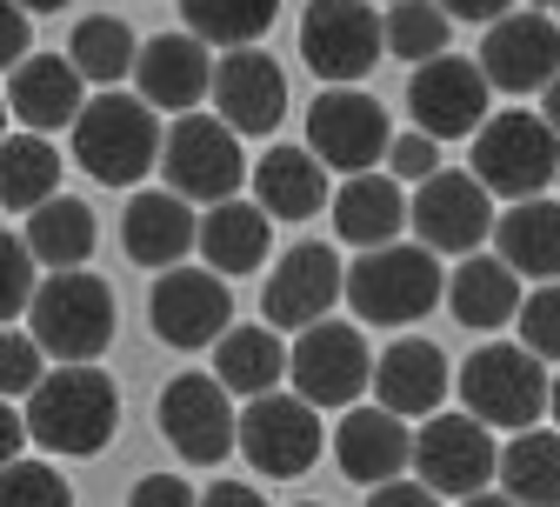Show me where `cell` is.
Listing matches in <instances>:
<instances>
[{
  "instance_id": "obj_1",
  "label": "cell",
  "mask_w": 560,
  "mask_h": 507,
  "mask_svg": "<svg viewBox=\"0 0 560 507\" xmlns=\"http://www.w3.org/2000/svg\"><path fill=\"white\" fill-rule=\"evenodd\" d=\"M120 427V394L94 360H60V375H40V388L27 394V434L47 454H101Z\"/></svg>"
},
{
  "instance_id": "obj_2",
  "label": "cell",
  "mask_w": 560,
  "mask_h": 507,
  "mask_svg": "<svg viewBox=\"0 0 560 507\" xmlns=\"http://www.w3.org/2000/svg\"><path fill=\"white\" fill-rule=\"evenodd\" d=\"M114 287L88 267H54L27 301V334L54 360H101L114 347Z\"/></svg>"
},
{
  "instance_id": "obj_3",
  "label": "cell",
  "mask_w": 560,
  "mask_h": 507,
  "mask_svg": "<svg viewBox=\"0 0 560 507\" xmlns=\"http://www.w3.org/2000/svg\"><path fill=\"white\" fill-rule=\"evenodd\" d=\"M161 120L148 94H101L94 107H81L74 120V161L101 181V187H133L148 181V168H161Z\"/></svg>"
},
{
  "instance_id": "obj_4",
  "label": "cell",
  "mask_w": 560,
  "mask_h": 507,
  "mask_svg": "<svg viewBox=\"0 0 560 507\" xmlns=\"http://www.w3.org/2000/svg\"><path fill=\"white\" fill-rule=\"evenodd\" d=\"M447 295L441 280V254L420 241H387V247H361V261L347 267V301H354L361 321H381V327H400V321H420L434 301Z\"/></svg>"
},
{
  "instance_id": "obj_5",
  "label": "cell",
  "mask_w": 560,
  "mask_h": 507,
  "mask_svg": "<svg viewBox=\"0 0 560 507\" xmlns=\"http://www.w3.org/2000/svg\"><path fill=\"white\" fill-rule=\"evenodd\" d=\"M547 360L527 347V341H487L480 354H467V368H460V401L467 414H480L487 427H534L547 414Z\"/></svg>"
},
{
  "instance_id": "obj_6",
  "label": "cell",
  "mask_w": 560,
  "mask_h": 507,
  "mask_svg": "<svg viewBox=\"0 0 560 507\" xmlns=\"http://www.w3.org/2000/svg\"><path fill=\"white\" fill-rule=\"evenodd\" d=\"M474 174L487 181V194L508 200H534L540 187L560 181V134L547 127V114H494L474 127Z\"/></svg>"
},
{
  "instance_id": "obj_7",
  "label": "cell",
  "mask_w": 560,
  "mask_h": 507,
  "mask_svg": "<svg viewBox=\"0 0 560 507\" xmlns=\"http://www.w3.org/2000/svg\"><path fill=\"white\" fill-rule=\"evenodd\" d=\"M161 174L174 194L187 200H234V187L247 181V161H241V134L221 120V114H180L161 140Z\"/></svg>"
},
{
  "instance_id": "obj_8",
  "label": "cell",
  "mask_w": 560,
  "mask_h": 507,
  "mask_svg": "<svg viewBox=\"0 0 560 507\" xmlns=\"http://www.w3.org/2000/svg\"><path fill=\"white\" fill-rule=\"evenodd\" d=\"M301 54L327 88L368 81L374 60L387 54V21L368 8V0H307L301 21Z\"/></svg>"
},
{
  "instance_id": "obj_9",
  "label": "cell",
  "mask_w": 560,
  "mask_h": 507,
  "mask_svg": "<svg viewBox=\"0 0 560 507\" xmlns=\"http://www.w3.org/2000/svg\"><path fill=\"white\" fill-rule=\"evenodd\" d=\"M320 448H327V427H320V414H314L307 394H273L267 388V394L247 401V414H241V454L260 474L294 481V474H307L320 461Z\"/></svg>"
},
{
  "instance_id": "obj_10",
  "label": "cell",
  "mask_w": 560,
  "mask_h": 507,
  "mask_svg": "<svg viewBox=\"0 0 560 507\" xmlns=\"http://www.w3.org/2000/svg\"><path fill=\"white\" fill-rule=\"evenodd\" d=\"M288 381L314 407H354L361 388H374V354H368L361 327H347V321L301 327V341L288 347Z\"/></svg>"
},
{
  "instance_id": "obj_11",
  "label": "cell",
  "mask_w": 560,
  "mask_h": 507,
  "mask_svg": "<svg viewBox=\"0 0 560 507\" xmlns=\"http://www.w3.org/2000/svg\"><path fill=\"white\" fill-rule=\"evenodd\" d=\"M307 148L340 168V174H368L374 161H387L394 148V127H387V107L374 94H361L354 81L347 88H327L314 107H307Z\"/></svg>"
},
{
  "instance_id": "obj_12",
  "label": "cell",
  "mask_w": 560,
  "mask_h": 507,
  "mask_svg": "<svg viewBox=\"0 0 560 507\" xmlns=\"http://www.w3.org/2000/svg\"><path fill=\"white\" fill-rule=\"evenodd\" d=\"M501 468V448H494V427L480 414H434L428 427L413 434V474L428 481L434 494H480Z\"/></svg>"
},
{
  "instance_id": "obj_13",
  "label": "cell",
  "mask_w": 560,
  "mask_h": 507,
  "mask_svg": "<svg viewBox=\"0 0 560 507\" xmlns=\"http://www.w3.org/2000/svg\"><path fill=\"white\" fill-rule=\"evenodd\" d=\"M161 434H167V448L180 461L214 468V461H228L241 448V414H234V401H228V388L214 375H180L161 394Z\"/></svg>"
},
{
  "instance_id": "obj_14",
  "label": "cell",
  "mask_w": 560,
  "mask_h": 507,
  "mask_svg": "<svg viewBox=\"0 0 560 507\" xmlns=\"http://www.w3.org/2000/svg\"><path fill=\"white\" fill-rule=\"evenodd\" d=\"M407 221H413V234L428 241L434 254H474L487 234H494L501 214H494V194H487L480 174H447V168H434L428 181H420Z\"/></svg>"
},
{
  "instance_id": "obj_15",
  "label": "cell",
  "mask_w": 560,
  "mask_h": 507,
  "mask_svg": "<svg viewBox=\"0 0 560 507\" xmlns=\"http://www.w3.org/2000/svg\"><path fill=\"white\" fill-rule=\"evenodd\" d=\"M480 74L494 81L501 94H540L560 74V21L540 8H508L501 21H487L480 41Z\"/></svg>"
},
{
  "instance_id": "obj_16",
  "label": "cell",
  "mask_w": 560,
  "mask_h": 507,
  "mask_svg": "<svg viewBox=\"0 0 560 507\" xmlns=\"http://www.w3.org/2000/svg\"><path fill=\"white\" fill-rule=\"evenodd\" d=\"M487 94H494V81H487L474 60H454V54H434L407 74L413 127L434 134V140H467L487 120Z\"/></svg>"
},
{
  "instance_id": "obj_17",
  "label": "cell",
  "mask_w": 560,
  "mask_h": 507,
  "mask_svg": "<svg viewBox=\"0 0 560 507\" xmlns=\"http://www.w3.org/2000/svg\"><path fill=\"white\" fill-rule=\"evenodd\" d=\"M154 334L180 354L207 347V341H221L228 321H234V295H228V280L221 274H207V267H161L154 280Z\"/></svg>"
},
{
  "instance_id": "obj_18",
  "label": "cell",
  "mask_w": 560,
  "mask_h": 507,
  "mask_svg": "<svg viewBox=\"0 0 560 507\" xmlns=\"http://www.w3.org/2000/svg\"><path fill=\"white\" fill-rule=\"evenodd\" d=\"M334 301H347V267L334 261V247H320V241H301L288 261H280L273 274H267V321L280 327V334H301V327H314V321H327V308Z\"/></svg>"
},
{
  "instance_id": "obj_19",
  "label": "cell",
  "mask_w": 560,
  "mask_h": 507,
  "mask_svg": "<svg viewBox=\"0 0 560 507\" xmlns=\"http://www.w3.org/2000/svg\"><path fill=\"white\" fill-rule=\"evenodd\" d=\"M207 94H214V114L234 134H273L280 114H288V74H280L267 54H254V47H234L214 67V88Z\"/></svg>"
},
{
  "instance_id": "obj_20",
  "label": "cell",
  "mask_w": 560,
  "mask_h": 507,
  "mask_svg": "<svg viewBox=\"0 0 560 507\" xmlns=\"http://www.w3.org/2000/svg\"><path fill=\"white\" fill-rule=\"evenodd\" d=\"M81 88H88V74H81L74 60H60V54H27L21 67H8V107H14V120L34 127V134L74 127L81 107H88Z\"/></svg>"
},
{
  "instance_id": "obj_21",
  "label": "cell",
  "mask_w": 560,
  "mask_h": 507,
  "mask_svg": "<svg viewBox=\"0 0 560 507\" xmlns=\"http://www.w3.org/2000/svg\"><path fill=\"white\" fill-rule=\"evenodd\" d=\"M334 461H340V474L347 481H368V487H381V481H394L407 461H413V434L400 427V414L394 407H347V420L334 427Z\"/></svg>"
},
{
  "instance_id": "obj_22",
  "label": "cell",
  "mask_w": 560,
  "mask_h": 507,
  "mask_svg": "<svg viewBox=\"0 0 560 507\" xmlns=\"http://www.w3.org/2000/svg\"><path fill=\"white\" fill-rule=\"evenodd\" d=\"M133 81L154 107L167 114H187L200 107V94L214 88V60H207V41L200 34H154L133 60Z\"/></svg>"
},
{
  "instance_id": "obj_23",
  "label": "cell",
  "mask_w": 560,
  "mask_h": 507,
  "mask_svg": "<svg viewBox=\"0 0 560 507\" xmlns=\"http://www.w3.org/2000/svg\"><path fill=\"white\" fill-rule=\"evenodd\" d=\"M194 241H200V221L187 214V194H174V187L133 194L120 214V247L133 267H174Z\"/></svg>"
},
{
  "instance_id": "obj_24",
  "label": "cell",
  "mask_w": 560,
  "mask_h": 507,
  "mask_svg": "<svg viewBox=\"0 0 560 507\" xmlns=\"http://www.w3.org/2000/svg\"><path fill=\"white\" fill-rule=\"evenodd\" d=\"M447 388H454V375H447V354H441L434 341H394V347L374 360V401L394 407L400 420L434 414V407L447 401Z\"/></svg>"
},
{
  "instance_id": "obj_25",
  "label": "cell",
  "mask_w": 560,
  "mask_h": 507,
  "mask_svg": "<svg viewBox=\"0 0 560 507\" xmlns=\"http://www.w3.org/2000/svg\"><path fill=\"white\" fill-rule=\"evenodd\" d=\"M400 228H407V194H400V181L394 174H347L340 181V194H334V234L347 241V247H387V241H400Z\"/></svg>"
},
{
  "instance_id": "obj_26",
  "label": "cell",
  "mask_w": 560,
  "mask_h": 507,
  "mask_svg": "<svg viewBox=\"0 0 560 507\" xmlns=\"http://www.w3.org/2000/svg\"><path fill=\"white\" fill-rule=\"evenodd\" d=\"M254 200L273 214V221H307V214H320L334 200L327 194V161L314 148H273L254 168Z\"/></svg>"
},
{
  "instance_id": "obj_27",
  "label": "cell",
  "mask_w": 560,
  "mask_h": 507,
  "mask_svg": "<svg viewBox=\"0 0 560 507\" xmlns=\"http://www.w3.org/2000/svg\"><path fill=\"white\" fill-rule=\"evenodd\" d=\"M214 381L228 394H241V401L280 388V381H288V341H280V327L273 321L267 327H228L214 341Z\"/></svg>"
},
{
  "instance_id": "obj_28",
  "label": "cell",
  "mask_w": 560,
  "mask_h": 507,
  "mask_svg": "<svg viewBox=\"0 0 560 507\" xmlns=\"http://www.w3.org/2000/svg\"><path fill=\"white\" fill-rule=\"evenodd\" d=\"M447 308L460 327H508L521 314V274L501 254H467V267L447 280Z\"/></svg>"
},
{
  "instance_id": "obj_29",
  "label": "cell",
  "mask_w": 560,
  "mask_h": 507,
  "mask_svg": "<svg viewBox=\"0 0 560 507\" xmlns=\"http://www.w3.org/2000/svg\"><path fill=\"white\" fill-rule=\"evenodd\" d=\"M494 247L527 280H560V200H514V214L494 221Z\"/></svg>"
},
{
  "instance_id": "obj_30",
  "label": "cell",
  "mask_w": 560,
  "mask_h": 507,
  "mask_svg": "<svg viewBox=\"0 0 560 507\" xmlns=\"http://www.w3.org/2000/svg\"><path fill=\"white\" fill-rule=\"evenodd\" d=\"M267 241H273V214L254 200H214V214L200 221V254L214 274H254L267 261Z\"/></svg>"
},
{
  "instance_id": "obj_31",
  "label": "cell",
  "mask_w": 560,
  "mask_h": 507,
  "mask_svg": "<svg viewBox=\"0 0 560 507\" xmlns=\"http://www.w3.org/2000/svg\"><path fill=\"white\" fill-rule=\"evenodd\" d=\"M494 481L521 507H560V427H521L501 448Z\"/></svg>"
},
{
  "instance_id": "obj_32",
  "label": "cell",
  "mask_w": 560,
  "mask_h": 507,
  "mask_svg": "<svg viewBox=\"0 0 560 507\" xmlns=\"http://www.w3.org/2000/svg\"><path fill=\"white\" fill-rule=\"evenodd\" d=\"M27 247L47 267H81L94 254V207L74 194H47L40 207H27Z\"/></svg>"
},
{
  "instance_id": "obj_33",
  "label": "cell",
  "mask_w": 560,
  "mask_h": 507,
  "mask_svg": "<svg viewBox=\"0 0 560 507\" xmlns=\"http://www.w3.org/2000/svg\"><path fill=\"white\" fill-rule=\"evenodd\" d=\"M47 194H60V154L47 134H0V207H40Z\"/></svg>"
},
{
  "instance_id": "obj_34",
  "label": "cell",
  "mask_w": 560,
  "mask_h": 507,
  "mask_svg": "<svg viewBox=\"0 0 560 507\" xmlns=\"http://www.w3.org/2000/svg\"><path fill=\"white\" fill-rule=\"evenodd\" d=\"M180 21L207 47H254L280 21V0H180Z\"/></svg>"
},
{
  "instance_id": "obj_35",
  "label": "cell",
  "mask_w": 560,
  "mask_h": 507,
  "mask_svg": "<svg viewBox=\"0 0 560 507\" xmlns=\"http://www.w3.org/2000/svg\"><path fill=\"white\" fill-rule=\"evenodd\" d=\"M67 60H74L88 81L114 88V81H127V74H133L140 41H133V27H127V21H114V14H88V21L74 27V41H67Z\"/></svg>"
},
{
  "instance_id": "obj_36",
  "label": "cell",
  "mask_w": 560,
  "mask_h": 507,
  "mask_svg": "<svg viewBox=\"0 0 560 507\" xmlns=\"http://www.w3.org/2000/svg\"><path fill=\"white\" fill-rule=\"evenodd\" d=\"M447 27H454V14L441 8V0H394V14H387V54H400V60H434V54H447Z\"/></svg>"
},
{
  "instance_id": "obj_37",
  "label": "cell",
  "mask_w": 560,
  "mask_h": 507,
  "mask_svg": "<svg viewBox=\"0 0 560 507\" xmlns=\"http://www.w3.org/2000/svg\"><path fill=\"white\" fill-rule=\"evenodd\" d=\"M0 507H74V487L47 461H8L0 468Z\"/></svg>"
},
{
  "instance_id": "obj_38",
  "label": "cell",
  "mask_w": 560,
  "mask_h": 507,
  "mask_svg": "<svg viewBox=\"0 0 560 507\" xmlns=\"http://www.w3.org/2000/svg\"><path fill=\"white\" fill-rule=\"evenodd\" d=\"M34 247H27V234H0V321H14V314H27V301H34Z\"/></svg>"
},
{
  "instance_id": "obj_39",
  "label": "cell",
  "mask_w": 560,
  "mask_h": 507,
  "mask_svg": "<svg viewBox=\"0 0 560 507\" xmlns=\"http://www.w3.org/2000/svg\"><path fill=\"white\" fill-rule=\"evenodd\" d=\"M521 341L540 360H560V280H540L534 295L521 301Z\"/></svg>"
},
{
  "instance_id": "obj_40",
  "label": "cell",
  "mask_w": 560,
  "mask_h": 507,
  "mask_svg": "<svg viewBox=\"0 0 560 507\" xmlns=\"http://www.w3.org/2000/svg\"><path fill=\"white\" fill-rule=\"evenodd\" d=\"M40 388V341L34 334H8L0 327V394H34Z\"/></svg>"
},
{
  "instance_id": "obj_41",
  "label": "cell",
  "mask_w": 560,
  "mask_h": 507,
  "mask_svg": "<svg viewBox=\"0 0 560 507\" xmlns=\"http://www.w3.org/2000/svg\"><path fill=\"white\" fill-rule=\"evenodd\" d=\"M387 168H394V181H428L441 168V140L434 134H394Z\"/></svg>"
},
{
  "instance_id": "obj_42",
  "label": "cell",
  "mask_w": 560,
  "mask_h": 507,
  "mask_svg": "<svg viewBox=\"0 0 560 507\" xmlns=\"http://www.w3.org/2000/svg\"><path fill=\"white\" fill-rule=\"evenodd\" d=\"M127 507H200V500H194L187 481H174V474H148V481H133Z\"/></svg>"
},
{
  "instance_id": "obj_43",
  "label": "cell",
  "mask_w": 560,
  "mask_h": 507,
  "mask_svg": "<svg viewBox=\"0 0 560 507\" xmlns=\"http://www.w3.org/2000/svg\"><path fill=\"white\" fill-rule=\"evenodd\" d=\"M21 60H27V8L21 0H0V74Z\"/></svg>"
},
{
  "instance_id": "obj_44",
  "label": "cell",
  "mask_w": 560,
  "mask_h": 507,
  "mask_svg": "<svg viewBox=\"0 0 560 507\" xmlns=\"http://www.w3.org/2000/svg\"><path fill=\"white\" fill-rule=\"evenodd\" d=\"M368 507H441V494L428 481H381Z\"/></svg>"
},
{
  "instance_id": "obj_45",
  "label": "cell",
  "mask_w": 560,
  "mask_h": 507,
  "mask_svg": "<svg viewBox=\"0 0 560 507\" xmlns=\"http://www.w3.org/2000/svg\"><path fill=\"white\" fill-rule=\"evenodd\" d=\"M34 441V434H27V414H14L8 407V394H0V468H8V461H21V448Z\"/></svg>"
},
{
  "instance_id": "obj_46",
  "label": "cell",
  "mask_w": 560,
  "mask_h": 507,
  "mask_svg": "<svg viewBox=\"0 0 560 507\" xmlns=\"http://www.w3.org/2000/svg\"><path fill=\"white\" fill-rule=\"evenodd\" d=\"M200 507H267V500H260L247 481H214V487L200 494Z\"/></svg>"
},
{
  "instance_id": "obj_47",
  "label": "cell",
  "mask_w": 560,
  "mask_h": 507,
  "mask_svg": "<svg viewBox=\"0 0 560 507\" xmlns=\"http://www.w3.org/2000/svg\"><path fill=\"white\" fill-rule=\"evenodd\" d=\"M441 8L454 14V21H474V27H487V21H501L514 0H441Z\"/></svg>"
},
{
  "instance_id": "obj_48",
  "label": "cell",
  "mask_w": 560,
  "mask_h": 507,
  "mask_svg": "<svg viewBox=\"0 0 560 507\" xmlns=\"http://www.w3.org/2000/svg\"><path fill=\"white\" fill-rule=\"evenodd\" d=\"M540 114H547V127L560 134V74H553V81L540 88Z\"/></svg>"
},
{
  "instance_id": "obj_49",
  "label": "cell",
  "mask_w": 560,
  "mask_h": 507,
  "mask_svg": "<svg viewBox=\"0 0 560 507\" xmlns=\"http://www.w3.org/2000/svg\"><path fill=\"white\" fill-rule=\"evenodd\" d=\"M460 507H521V500H514V494H487V487H480V494H460Z\"/></svg>"
},
{
  "instance_id": "obj_50",
  "label": "cell",
  "mask_w": 560,
  "mask_h": 507,
  "mask_svg": "<svg viewBox=\"0 0 560 507\" xmlns=\"http://www.w3.org/2000/svg\"><path fill=\"white\" fill-rule=\"evenodd\" d=\"M21 8H27V14H60L67 0H21Z\"/></svg>"
},
{
  "instance_id": "obj_51",
  "label": "cell",
  "mask_w": 560,
  "mask_h": 507,
  "mask_svg": "<svg viewBox=\"0 0 560 507\" xmlns=\"http://www.w3.org/2000/svg\"><path fill=\"white\" fill-rule=\"evenodd\" d=\"M547 414H553V427H560V375H553V388H547Z\"/></svg>"
},
{
  "instance_id": "obj_52",
  "label": "cell",
  "mask_w": 560,
  "mask_h": 507,
  "mask_svg": "<svg viewBox=\"0 0 560 507\" xmlns=\"http://www.w3.org/2000/svg\"><path fill=\"white\" fill-rule=\"evenodd\" d=\"M8 114H14V107H8V101H0V134H8Z\"/></svg>"
},
{
  "instance_id": "obj_53",
  "label": "cell",
  "mask_w": 560,
  "mask_h": 507,
  "mask_svg": "<svg viewBox=\"0 0 560 507\" xmlns=\"http://www.w3.org/2000/svg\"><path fill=\"white\" fill-rule=\"evenodd\" d=\"M527 8H560V0H527Z\"/></svg>"
},
{
  "instance_id": "obj_54",
  "label": "cell",
  "mask_w": 560,
  "mask_h": 507,
  "mask_svg": "<svg viewBox=\"0 0 560 507\" xmlns=\"http://www.w3.org/2000/svg\"><path fill=\"white\" fill-rule=\"evenodd\" d=\"M301 507H320V500H301Z\"/></svg>"
},
{
  "instance_id": "obj_55",
  "label": "cell",
  "mask_w": 560,
  "mask_h": 507,
  "mask_svg": "<svg viewBox=\"0 0 560 507\" xmlns=\"http://www.w3.org/2000/svg\"><path fill=\"white\" fill-rule=\"evenodd\" d=\"M553 21H560V14H553Z\"/></svg>"
}]
</instances>
